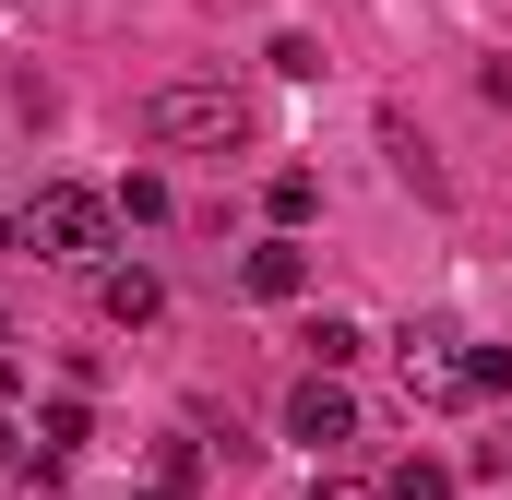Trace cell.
Wrapping results in <instances>:
<instances>
[{
  "label": "cell",
  "instance_id": "8fae6325",
  "mask_svg": "<svg viewBox=\"0 0 512 500\" xmlns=\"http://www.w3.org/2000/svg\"><path fill=\"white\" fill-rule=\"evenodd\" d=\"M382 500H453V465H429V453H405L382 477Z\"/></svg>",
  "mask_w": 512,
  "mask_h": 500
},
{
  "label": "cell",
  "instance_id": "5b68a950",
  "mask_svg": "<svg viewBox=\"0 0 512 500\" xmlns=\"http://www.w3.org/2000/svg\"><path fill=\"white\" fill-rule=\"evenodd\" d=\"M405 405H477V393H465V358H441V346L405 334Z\"/></svg>",
  "mask_w": 512,
  "mask_h": 500
},
{
  "label": "cell",
  "instance_id": "ba28073f",
  "mask_svg": "<svg viewBox=\"0 0 512 500\" xmlns=\"http://www.w3.org/2000/svg\"><path fill=\"white\" fill-rule=\"evenodd\" d=\"M262 215H274V227H310V215H322V179H310V167H274V179H262Z\"/></svg>",
  "mask_w": 512,
  "mask_h": 500
},
{
  "label": "cell",
  "instance_id": "8992f818",
  "mask_svg": "<svg viewBox=\"0 0 512 500\" xmlns=\"http://www.w3.org/2000/svg\"><path fill=\"white\" fill-rule=\"evenodd\" d=\"M96 310H108V322H155V310H167V286H155V274H143V262H108V274H96Z\"/></svg>",
  "mask_w": 512,
  "mask_h": 500
},
{
  "label": "cell",
  "instance_id": "277c9868",
  "mask_svg": "<svg viewBox=\"0 0 512 500\" xmlns=\"http://www.w3.org/2000/svg\"><path fill=\"white\" fill-rule=\"evenodd\" d=\"M239 286H251V298H298V286H310V250H298V227H274V239L239 262Z\"/></svg>",
  "mask_w": 512,
  "mask_h": 500
},
{
  "label": "cell",
  "instance_id": "6da1fadb",
  "mask_svg": "<svg viewBox=\"0 0 512 500\" xmlns=\"http://www.w3.org/2000/svg\"><path fill=\"white\" fill-rule=\"evenodd\" d=\"M143 131H155V143H215V155H227V143H251V96L215 84V72H191V84H155V96H143Z\"/></svg>",
  "mask_w": 512,
  "mask_h": 500
},
{
  "label": "cell",
  "instance_id": "7c38bea8",
  "mask_svg": "<svg viewBox=\"0 0 512 500\" xmlns=\"http://www.w3.org/2000/svg\"><path fill=\"white\" fill-rule=\"evenodd\" d=\"M108 203H120L131 227H143V215H167V179H155V167H131V179H120V191H108Z\"/></svg>",
  "mask_w": 512,
  "mask_h": 500
},
{
  "label": "cell",
  "instance_id": "3957f363",
  "mask_svg": "<svg viewBox=\"0 0 512 500\" xmlns=\"http://www.w3.org/2000/svg\"><path fill=\"white\" fill-rule=\"evenodd\" d=\"M286 441L346 453V441H358V393H346L334 370H298V381H286Z\"/></svg>",
  "mask_w": 512,
  "mask_h": 500
},
{
  "label": "cell",
  "instance_id": "4fadbf2b",
  "mask_svg": "<svg viewBox=\"0 0 512 500\" xmlns=\"http://www.w3.org/2000/svg\"><path fill=\"white\" fill-rule=\"evenodd\" d=\"M465 393H512V346H465Z\"/></svg>",
  "mask_w": 512,
  "mask_h": 500
},
{
  "label": "cell",
  "instance_id": "9a60e30c",
  "mask_svg": "<svg viewBox=\"0 0 512 500\" xmlns=\"http://www.w3.org/2000/svg\"><path fill=\"white\" fill-rule=\"evenodd\" d=\"M131 500H191V489H167V477H143V489H131Z\"/></svg>",
  "mask_w": 512,
  "mask_h": 500
},
{
  "label": "cell",
  "instance_id": "5bb4252c",
  "mask_svg": "<svg viewBox=\"0 0 512 500\" xmlns=\"http://www.w3.org/2000/svg\"><path fill=\"white\" fill-rule=\"evenodd\" d=\"M310 500H382L370 477H310Z\"/></svg>",
  "mask_w": 512,
  "mask_h": 500
},
{
  "label": "cell",
  "instance_id": "7a4b0ae2",
  "mask_svg": "<svg viewBox=\"0 0 512 500\" xmlns=\"http://www.w3.org/2000/svg\"><path fill=\"white\" fill-rule=\"evenodd\" d=\"M24 239L48 250V262H108V239H120V203H108V191H84V179H48V191L24 203Z\"/></svg>",
  "mask_w": 512,
  "mask_h": 500
},
{
  "label": "cell",
  "instance_id": "9c48e42d",
  "mask_svg": "<svg viewBox=\"0 0 512 500\" xmlns=\"http://www.w3.org/2000/svg\"><path fill=\"white\" fill-rule=\"evenodd\" d=\"M298 346H310V370H346V358H358L370 334H358L346 310H310V322H298Z\"/></svg>",
  "mask_w": 512,
  "mask_h": 500
},
{
  "label": "cell",
  "instance_id": "52a82bcc",
  "mask_svg": "<svg viewBox=\"0 0 512 500\" xmlns=\"http://www.w3.org/2000/svg\"><path fill=\"white\" fill-rule=\"evenodd\" d=\"M382 155H393V179H405L417 203H441V191H453V179H441V155H429V143H417L405 120H382Z\"/></svg>",
  "mask_w": 512,
  "mask_h": 500
},
{
  "label": "cell",
  "instance_id": "2e32d148",
  "mask_svg": "<svg viewBox=\"0 0 512 500\" xmlns=\"http://www.w3.org/2000/svg\"><path fill=\"white\" fill-rule=\"evenodd\" d=\"M12 239H24V215H0V250H12Z\"/></svg>",
  "mask_w": 512,
  "mask_h": 500
},
{
  "label": "cell",
  "instance_id": "30bf717a",
  "mask_svg": "<svg viewBox=\"0 0 512 500\" xmlns=\"http://www.w3.org/2000/svg\"><path fill=\"white\" fill-rule=\"evenodd\" d=\"M36 441H48V453H60V465H72V453H84V441H96V417H84V393H60V405H48V417H36Z\"/></svg>",
  "mask_w": 512,
  "mask_h": 500
}]
</instances>
